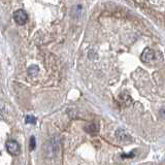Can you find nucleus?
Masks as SVG:
<instances>
[{
    "label": "nucleus",
    "instance_id": "nucleus-6",
    "mask_svg": "<svg viewBox=\"0 0 165 165\" xmlns=\"http://www.w3.org/2000/svg\"><path fill=\"white\" fill-rule=\"evenodd\" d=\"M27 71H28V74H30V76H36V74H38V72H39V68H38V66L36 65H32L28 68Z\"/></svg>",
    "mask_w": 165,
    "mask_h": 165
},
{
    "label": "nucleus",
    "instance_id": "nucleus-9",
    "mask_svg": "<svg viewBox=\"0 0 165 165\" xmlns=\"http://www.w3.org/2000/svg\"><path fill=\"white\" fill-rule=\"evenodd\" d=\"M4 113H5V107H4V104H3V102H1V101H0V120L3 119Z\"/></svg>",
    "mask_w": 165,
    "mask_h": 165
},
{
    "label": "nucleus",
    "instance_id": "nucleus-5",
    "mask_svg": "<svg viewBox=\"0 0 165 165\" xmlns=\"http://www.w3.org/2000/svg\"><path fill=\"white\" fill-rule=\"evenodd\" d=\"M85 130L88 132L89 134H92V135H96L98 132V126L95 123H90V124L85 126Z\"/></svg>",
    "mask_w": 165,
    "mask_h": 165
},
{
    "label": "nucleus",
    "instance_id": "nucleus-1",
    "mask_svg": "<svg viewBox=\"0 0 165 165\" xmlns=\"http://www.w3.org/2000/svg\"><path fill=\"white\" fill-rule=\"evenodd\" d=\"M5 148H6L8 154H10L11 156H19L21 153V146L19 142L14 139L7 140L6 143H5Z\"/></svg>",
    "mask_w": 165,
    "mask_h": 165
},
{
    "label": "nucleus",
    "instance_id": "nucleus-4",
    "mask_svg": "<svg viewBox=\"0 0 165 165\" xmlns=\"http://www.w3.org/2000/svg\"><path fill=\"white\" fill-rule=\"evenodd\" d=\"M116 137L118 138L120 142H124V140H131L130 135L123 129H119L116 132Z\"/></svg>",
    "mask_w": 165,
    "mask_h": 165
},
{
    "label": "nucleus",
    "instance_id": "nucleus-2",
    "mask_svg": "<svg viewBox=\"0 0 165 165\" xmlns=\"http://www.w3.org/2000/svg\"><path fill=\"white\" fill-rule=\"evenodd\" d=\"M14 20L17 25L23 26L28 22V14L24 10H18L14 13Z\"/></svg>",
    "mask_w": 165,
    "mask_h": 165
},
{
    "label": "nucleus",
    "instance_id": "nucleus-8",
    "mask_svg": "<svg viewBox=\"0 0 165 165\" xmlns=\"http://www.w3.org/2000/svg\"><path fill=\"white\" fill-rule=\"evenodd\" d=\"M35 148H36V140H35L34 136L30 137V142H29V150L30 151H33Z\"/></svg>",
    "mask_w": 165,
    "mask_h": 165
},
{
    "label": "nucleus",
    "instance_id": "nucleus-7",
    "mask_svg": "<svg viewBox=\"0 0 165 165\" xmlns=\"http://www.w3.org/2000/svg\"><path fill=\"white\" fill-rule=\"evenodd\" d=\"M36 118L35 117H33L31 115H28V116H26V118H25V123L26 124H36Z\"/></svg>",
    "mask_w": 165,
    "mask_h": 165
},
{
    "label": "nucleus",
    "instance_id": "nucleus-10",
    "mask_svg": "<svg viewBox=\"0 0 165 165\" xmlns=\"http://www.w3.org/2000/svg\"><path fill=\"white\" fill-rule=\"evenodd\" d=\"M134 155H135V152L134 153H130V154H123L122 158H133Z\"/></svg>",
    "mask_w": 165,
    "mask_h": 165
},
{
    "label": "nucleus",
    "instance_id": "nucleus-3",
    "mask_svg": "<svg viewBox=\"0 0 165 165\" xmlns=\"http://www.w3.org/2000/svg\"><path fill=\"white\" fill-rule=\"evenodd\" d=\"M155 54L156 53L152 49L146 47V49L143 50V52L142 53L140 60H142L143 63H151L152 61H154V60L156 59L155 58Z\"/></svg>",
    "mask_w": 165,
    "mask_h": 165
}]
</instances>
